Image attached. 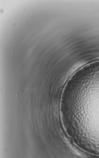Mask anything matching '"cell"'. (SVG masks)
Returning a JSON list of instances; mask_svg holds the SVG:
<instances>
[{
    "label": "cell",
    "instance_id": "6da1fadb",
    "mask_svg": "<svg viewBox=\"0 0 99 158\" xmlns=\"http://www.w3.org/2000/svg\"><path fill=\"white\" fill-rule=\"evenodd\" d=\"M79 122L88 141L99 146V74L90 77L79 94Z\"/></svg>",
    "mask_w": 99,
    "mask_h": 158
}]
</instances>
